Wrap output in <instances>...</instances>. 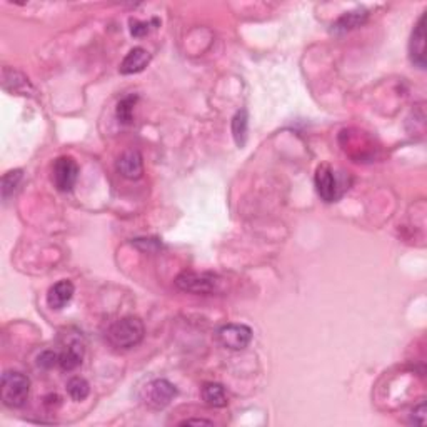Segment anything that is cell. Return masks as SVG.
Segmentation results:
<instances>
[{
    "label": "cell",
    "mask_w": 427,
    "mask_h": 427,
    "mask_svg": "<svg viewBox=\"0 0 427 427\" xmlns=\"http://www.w3.org/2000/svg\"><path fill=\"white\" fill-rule=\"evenodd\" d=\"M77 179H79V165L72 157H59L53 164L52 180L57 191L71 192L74 188Z\"/></svg>",
    "instance_id": "8992f818"
},
{
    "label": "cell",
    "mask_w": 427,
    "mask_h": 427,
    "mask_svg": "<svg viewBox=\"0 0 427 427\" xmlns=\"http://www.w3.org/2000/svg\"><path fill=\"white\" fill-rule=\"evenodd\" d=\"M219 284L221 279L214 274H207V272H191L186 271L180 276H177L175 286L180 291L192 292V294H212V292L219 291Z\"/></svg>",
    "instance_id": "3957f363"
},
{
    "label": "cell",
    "mask_w": 427,
    "mask_h": 427,
    "mask_svg": "<svg viewBox=\"0 0 427 427\" xmlns=\"http://www.w3.org/2000/svg\"><path fill=\"white\" fill-rule=\"evenodd\" d=\"M192 424H195V426H199V424H207V426H210V424H212V422H210V421H206V419H187V421L180 422V426H192Z\"/></svg>",
    "instance_id": "7402d4cb"
},
{
    "label": "cell",
    "mask_w": 427,
    "mask_h": 427,
    "mask_svg": "<svg viewBox=\"0 0 427 427\" xmlns=\"http://www.w3.org/2000/svg\"><path fill=\"white\" fill-rule=\"evenodd\" d=\"M149 32V24L147 22H138L136 19L130 21V34L134 37H142Z\"/></svg>",
    "instance_id": "ffe728a7"
},
{
    "label": "cell",
    "mask_w": 427,
    "mask_h": 427,
    "mask_svg": "<svg viewBox=\"0 0 427 427\" xmlns=\"http://www.w3.org/2000/svg\"><path fill=\"white\" fill-rule=\"evenodd\" d=\"M137 97L136 95H129V97H124L117 106V119L121 124H130L132 122V112H134V106H136Z\"/></svg>",
    "instance_id": "ac0fdd59"
},
{
    "label": "cell",
    "mask_w": 427,
    "mask_h": 427,
    "mask_svg": "<svg viewBox=\"0 0 427 427\" xmlns=\"http://www.w3.org/2000/svg\"><path fill=\"white\" fill-rule=\"evenodd\" d=\"M59 364V354L53 351H44L37 357V365L42 369H52Z\"/></svg>",
    "instance_id": "d6986e66"
},
{
    "label": "cell",
    "mask_w": 427,
    "mask_h": 427,
    "mask_svg": "<svg viewBox=\"0 0 427 427\" xmlns=\"http://www.w3.org/2000/svg\"><path fill=\"white\" fill-rule=\"evenodd\" d=\"M84 347L79 341L69 342L67 347L59 354V365L62 371H74L82 364Z\"/></svg>",
    "instance_id": "7c38bea8"
},
{
    "label": "cell",
    "mask_w": 427,
    "mask_h": 427,
    "mask_svg": "<svg viewBox=\"0 0 427 427\" xmlns=\"http://www.w3.org/2000/svg\"><path fill=\"white\" fill-rule=\"evenodd\" d=\"M202 399L210 407H225L227 395L224 386L217 382H207L202 387Z\"/></svg>",
    "instance_id": "5bb4252c"
},
{
    "label": "cell",
    "mask_w": 427,
    "mask_h": 427,
    "mask_svg": "<svg viewBox=\"0 0 427 427\" xmlns=\"http://www.w3.org/2000/svg\"><path fill=\"white\" fill-rule=\"evenodd\" d=\"M145 327L141 319L137 317H124L121 321L114 322L107 330V341L117 349H130L136 347L144 339Z\"/></svg>",
    "instance_id": "7a4b0ae2"
},
{
    "label": "cell",
    "mask_w": 427,
    "mask_h": 427,
    "mask_svg": "<svg viewBox=\"0 0 427 427\" xmlns=\"http://www.w3.org/2000/svg\"><path fill=\"white\" fill-rule=\"evenodd\" d=\"M247 125H249L247 110L241 109L232 119V136H234V141H236V144L239 145V147H244L245 145V138H247Z\"/></svg>",
    "instance_id": "9a60e30c"
},
{
    "label": "cell",
    "mask_w": 427,
    "mask_h": 427,
    "mask_svg": "<svg viewBox=\"0 0 427 427\" xmlns=\"http://www.w3.org/2000/svg\"><path fill=\"white\" fill-rule=\"evenodd\" d=\"M117 171L122 177L130 180L141 179L144 174V164H142V156L138 151H127L117 160Z\"/></svg>",
    "instance_id": "9c48e42d"
},
{
    "label": "cell",
    "mask_w": 427,
    "mask_h": 427,
    "mask_svg": "<svg viewBox=\"0 0 427 427\" xmlns=\"http://www.w3.org/2000/svg\"><path fill=\"white\" fill-rule=\"evenodd\" d=\"M30 392V379L17 371H5L0 382V398L3 406L10 409H19L25 406Z\"/></svg>",
    "instance_id": "6da1fadb"
},
{
    "label": "cell",
    "mask_w": 427,
    "mask_h": 427,
    "mask_svg": "<svg viewBox=\"0 0 427 427\" xmlns=\"http://www.w3.org/2000/svg\"><path fill=\"white\" fill-rule=\"evenodd\" d=\"M409 53H411V62H413L415 67L424 71L426 69V15H422L414 27L413 36H411V42H409Z\"/></svg>",
    "instance_id": "52a82bcc"
},
{
    "label": "cell",
    "mask_w": 427,
    "mask_h": 427,
    "mask_svg": "<svg viewBox=\"0 0 427 427\" xmlns=\"http://www.w3.org/2000/svg\"><path fill=\"white\" fill-rule=\"evenodd\" d=\"M149 62H151V53L145 51V49L142 47L132 49V51L124 57V60H122L121 74L124 75L138 74V72H142L147 67Z\"/></svg>",
    "instance_id": "8fae6325"
},
{
    "label": "cell",
    "mask_w": 427,
    "mask_h": 427,
    "mask_svg": "<svg viewBox=\"0 0 427 427\" xmlns=\"http://www.w3.org/2000/svg\"><path fill=\"white\" fill-rule=\"evenodd\" d=\"M367 15H369L367 10L364 9H356L351 10V12H345L332 24V32L344 34L352 29H357V27H361L365 21H367Z\"/></svg>",
    "instance_id": "4fadbf2b"
},
{
    "label": "cell",
    "mask_w": 427,
    "mask_h": 427,
    "mask_svg": "<svg viewBox=\"0 0 427 427\" xmlns=\"http://www.w3.org/2000/svg\"><path fill=\"white\" fill-rule=\"evenodd\" d=\"M177 395V389L167 379H157L149 386V404H152L156 409H162L169 406L172 399Z\"/></svg>",
    "instance_id": "ba28073f"
},
{
    "label": "cell",
    "mask_w": 427,
    "mask_h": 427,
    "mask_svg": "<svg viewBox=\"0 0 427 427\" xmlns=\"http://www.w3.org/2000/svg\"><path fill=\"white\" fill-rule=\"evenodd\" d=\"M217 341L230 351H242L251 344L252 330L244 324H225L217 330Z\"/></svg>",
    "instance_id": "5b68a950"
},
{
    "label": "cell",
    "mask_w": 427,
    "mask_h": 427,
    "mask_svg": "<svg viewBox=\"0 0 427 427\" xmlns=\"http://www.w3.org/2000/svg\"><path fill=\"white\" fill-rule=\"evenodd\" d=\"M67 392L75 402H80L84 399H87L88 392H90V386H88L87 380L82 379V377H72L67 382Z\"/></svg>",
    "instance_id": "2e32d148"
},
{
    "label": "cell",
    "mask_w": 427,
    "mask_h": 427,
    "mask_svg": "<svg viewBox=\"0 0 427 427\" xmlns=\"http://www.w3.org/2000/svg\"><path fill=\"white\" fill-rule=\"evenodd\" d=\"M315 188L319 197L326 202H336L345 191V187L341 186L336 171L329 164H321L315 171Z\"/></svg>",
    "instance_id": "277c9868"
},
{
    "label": "cell",
    "mask_w": 427,
    "mask_h": 427,
    "mask_svg": "<svg viewBox=\"0 0 427 427\" xmlns=\"http://www.w3.org/2000/svg\"><path fill=\"white\" fill-rule=\"evenodd\" d=\"M411 422H414V424H419V426L426 424V406L424 404H421L417 409L413 411V415H411Z\"/></svg>",
    "instance_id": "44dd1931"
},
{
    "label": "cell",
    "mask_w": 427,
    "mask_h": 427,
    "mask_svg": "<svg viewBox=\"0 0 427 427\" xmlns=\"http://www.w3.org/2000/svg\"><path fill=\"white\" fill-rule=\"evenodd\" d=\"M74 292L75 287L71 280H59V282L53 284L51 289H49L47 294L49 307H52V309L56 310L64 309L65 304L71 302V299L74 297Z\"/></svg>",
    "instance_id": "30bf717a"
},
{
    "label": "cell",
    "mask_w": 427,
    "mask_h": 427,
    "mask_svg": "<svg viewBox=\"0 0 427 427\" xmlns=\"http://www.w3.org/2000/svg\"><path fill=\"white\" fill-rule=\"evenodd\" d=\"M22 180V171L21 169H15V171H9L7 174L2 177V197L3 201L10 197L14 194L15 188H17L19 182Z\"/></svg>",
    "instance_id": "e0dca14e"
}]
</instances>
